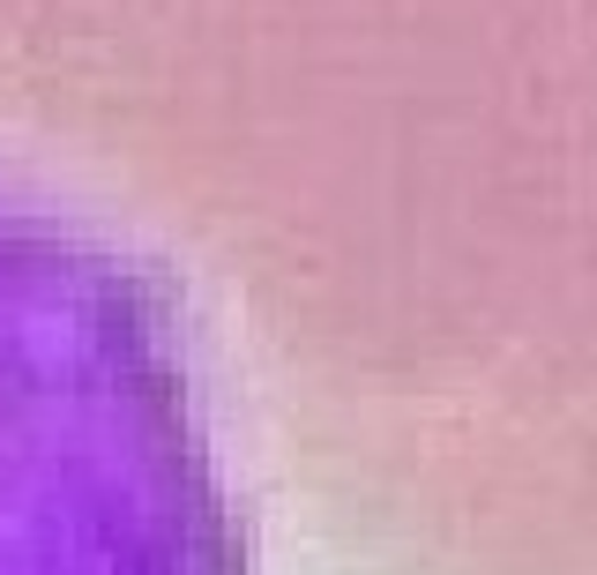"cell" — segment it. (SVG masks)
<instances>
[{"label":"cell","mask_w":597,"mask_h":575,"mask_svg":"<svg viewBox=\"0 0 597 575\" xmlns=\"http://www.w3.org/2000/svg\"><path fill=\"white\" fill-rule=\"evenodd\" d=\"M0 575H254L172 277L15 180H0Z\"/></svg>","instance_id":"6da1fadb"}]
</instances>
